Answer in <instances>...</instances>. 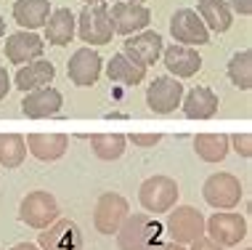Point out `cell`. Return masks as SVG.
I'll return each instance as SVG.
<instances>
[{
  "mask_svg": "<svg viewBox=\"0 0 252 250\" xmlns=\"http://www.w3.org/2000/svg\"><path fill=\"white\" fill-rule=\"evenodd\" d=\"M114 234L120 250H157L162 245V226L149 213L127 215Z\"/></svg>",
  "mask_w": 252,
  "mask_h": 250,
  "instance_id": "1",
  "label": "cell"
},
{
  "mask_svg": "<svg viewBox=\"0 0 252 250\" xmlns=\"http://www.w3.org/2000/svg\"><path fill=\"white\" fill-rule=\"evenodd\" d=\"M138 200L149 213H167L178 202V184L170 176H152L138 189Z\"/></svg>",
  "mask_w": 252,
  "mask_h": 250,
  "instance_id": "2",
  "label": "cell"
},
{
  "mask_svg": "<svg viewBox=\"0 0 252 250\" xmlns=\"http://www.w3.org/2000/svg\"><path fill=\"white\" fill-rule=\"evenodd\" d=\"M175 211H167V234L175 245H191L196 237L204 234V215L194 205H173Z\"/></svg>",
  "mask_w": 252,
  "mask_h": 250,
  "instance_id": "3",
  "label": "cell"
},
{
  "mask_svg": "<svg viewBox=\"0 0 252 250\" xmlns=\"http://www.w3.org/2000/svg\"><path fill=\"white\" fill-rule=\"evenodd\" d=\"M77 35L83 43L91 45H106L114 35L112 19H109V8L104 3L101 5H85L83 13L77 16Z\"/></svg>",
  "mask_w": 252,
  "mask_h": 250,
  "instance_id": "4",
  "label": "cell"
},
{
  "mask_svg": "<svg viewBox=\"0 0 252 250\" xmlns=\"http://www.w3.org/2000/svg\"><path fill=\"white\" fill-rule=\"evenodd\" d=\"M19 218L32 229H48L59 218V202L51 192H30L19 205Z\"/></svg>",
  "mask_w": 252,
  "mask_h": 250,
  "instance_id": "5",
  "label": "cell"
},
{
  "mask_svg": "<svg viewBox=\"0 0 252 250\" xmlns=\"http://www.w3.org/2000/svg\"><path fill=\"white\" fill-rule=\"evenodd\" d=\"M202 194L207 200V205L218 208V211H231L239 205L242 200V184L234 173H213L202 186Z\"/></svg>",
  "mask_w": 252,
  "mask_h": 250,
  "instance_id": "6",
  "label": "cell"
},
{
  "mask_svg": "<svg viewBox=\"0 0 252 250\" xmlns=\"http://www.w3.org/2000/svg\"><path fill=\"white\" fill-rule=\"evenodd\" d=\"M204 232L220 248H231V245H239L247 237V221L239 213L223 211V213H215L213 218L204 221Z\"/></svg>",
  "mask_w": 252,
  "mask_h": 250,
  "instance_id": "7",
  "label": "cell"
},
{
  "mask_svg": "<svg viewBox=\"0 0 252 250\" xmlns=\"http://www.w3.org/2000/svg\"><path fill=\"white\" fill-rule=\"evenodd\" d=\"M127 215H130L127 200L117 192H106V194H101L98 202H96L93 224H96V232H101V234H114Z\"/></svg>",
  "mask_w": 252,
  "mask_h": 250,
  "instance_id": "8",
  "label": "cell"
},
{
  "mask_svg": "<svg viewBox=\"0 0 252 250\" xmlns=\"http://www.w3.org/2000/svg\"><path fill=\"white\" fill-rule=\"evenodd\" d=\"M183 83L175 77H154L146 88V104L154 114H173L181 107Z\"/></svg>",
  "mask_w": 252,
  "mask_h": 250,
  "instance_id": "9",
  "label": "cell"
},
{
  "mask_svg": "<svg viewBox=\"0 0 252 250\" xmlns=\"http://www.w3.org/2000/svg\"><path fill=\"white\" fill-rule=\"evenodd\" d=\"M170 35L178 40L181 45H207L210 30L204 27L199 13L191 8H178L170 19Z\"/></svg>",
  "mask_w": 252,
  "mask_h": 250,
  "instance_id": "10",
  "label": "cell"
},
{
  "mask_svg": "<svg viewBox=\"0 0 252 250\" xmlns=\"http://www.w3.org/2000/svg\"><path fill=\"white\" fill-rule=\"evenodd\" d=\"M85 240L80 226L69 218H56L48 229L40 232V250H83Z\"/></svg>",
  "mask_w": 252,
  "mask_h": 250,
  "instance_id": "11",
  "label": "cell"
},
{
  "mask_svg": "<svg viewBox=\"0 0 252 250\" xmlns=\"http://www.w3.org/2000/svg\"><path fill=\"white\" fill-rule=\"evenodd\" d=\"M109 19H112L114 32H120V35H133V32H138V30H146L149 22H152V13H149V8L144 3H125V0H120V3L112 5Z\"/></svg>",
  "mask_w": 252,
  "mask_h": 250,
  "instance_id": "12",
  "label": "cell"
},
{
  "mask_svg": "<svg viewBox=\"0 0 252 250\" xmlns=\"http://www.w3.org/2000/svg\"><path fill=\"white\" fill-rule=\"evenodd\" d=\"M66 75L74 85L80 88H91L98 83L101 77V56L93 48H80L74 51V56L66 64Z\"/></svg>",
  "mask_w": 252,
  "mask_h": 250,
  "instance_id": "13",
  "label": "cell"
},
{
  "mask_svg": "<svg viewBox=\"0 0 252 250\" xmlns=\"http://www.w3.org/2000/svg\"><path fill=\"white\" fill-rule=\"evenodd\" d=\"M61 104H64V99H61V93L56 91L53 85H43V88H35V91H30L22 101V112L27 117L32 120H43V117H53V114H59Z\"/></svg>",
  "mask_w": 252,
  "mask_h": 250,
  "instance_id": "14",
  "label": "cell"
},
{
  "mask_svg": "<svg viewBox=\"0 0 252 250\" xmlns=\"http://www.w3.org/2000/svg\"><path fill=\"white\" fill-rule=\"evenodd\" d=\"M162 51H165V43H162V37L157 35V32H141V35H135L130 40H125V56L135 62L138 67H146L154 64L157 59L162 56Z\"/></svg>",
  "mask_w": 252,
  "mask_h": 250,
  "instance_id": "15",
  "label": "cell"
},
{
  "mask_svg": "<svg viewBox=\"0 0 252 250\" xmlns=\"http://www.w3.org/2000/svg\"><path fill=\"white\" fill-rule=\"evenodd\" d=\"M43 51H45V40L35 35V32H27V30L16 32V35H11L5 40V56L13 64H24V62L30 64L43 56Z\"/></svg>",
  "mask_w": 252,
  "mask_h": 250,
  "instance_id": "16",
  "label": "cell"
},
{
  "mask_svg": "<svg viewBox=\"0 0 252 250\" xmlns=\"http://www.w3.org/2000/svg\"><path fill=\"white\" fill-rule=\"evenodd\" d=\"M24 144H27L32 157L43 160V163H53V160L66 154V149H69V136L66 133H30Z\"/></svg>",
  "mask_w": 252,
  "mask_h": 250,
  "instance_id": "17",
  "label": "cell"
},
{
  "mask_svg": "<svg viewBox=\"0 0 252 250\" xmlns=\"http://www.w3.org/2000/svg\"><path fill=\"white\" fill-rule=\"evenodd\" d=\"M162 59H165L167 72L175 77H194L202 70V56L191 45H181V43L170 45V48L162 51Z\"/></svg>",
  "mask_w": 252,
  "mask_h": 250,
  "instance_id": "18",
  "label": "cell"
},
{
  "mask_svg": "<svg viewBox=\"0 0 252 250\" xmlns=\"http://www.w3.org/2000/svg\"><path fill=\"white\" fill-rule=\"evenodd\" d=\"M218 104H220V101H218L215 91H210V88H204V85L191 88V91L183 93V99H181L183 114H186L189 120H210V117H215Z\"/></svg>",
  "mask_w": 252,
  "mask_h": 250,
  "instance_id": "19",
  "label": "cell"
},
{
  "mask_svg": "<svg viewBox=\"0 0 252 250\" xmlns=\"http://www.w3.org/2000/svg\"><path fill=\"white\" fill-rule=\"evenodd\" d=\"M53 77H56V67L51 62H45V59H35V62H30L27 67L16 72V77H13V85L19 88V91L30 93L35 91V88H43L53 83Z\"/></svg>",
  "mask_w": 252,
  "mask_h": 250,
  "instance_id": "20",
  "label": "cell"
},
{
  "mask_svg": "<svg viewBox=\"0 0 252 250\" xmlns=\"http://www.w3.org/2000/svg\"><path fill=\"white\" fill-rule=\"evenodd\" d=\"M77 30V19L69 8H56L51 11L48 22H45V40L51 45H69Z\"/></svg>",
  "mask_w": 252,
  "mask_h": 250,
  "instance_id": "21",
  "label": "cell"
},
{
  "mask_svg": "<svg viewBox=\"0 0 252 250\" xmlns=\"http://www.w3.org/2000/svg\"><path fill=\"white\" fill-rule=\"evenodd\" d=\"M51 16V3L48 0H16L13 3V19L19 22V27L35 32L37 27H45Z\"/></svg>",
  "mask_w": 252,
  "mask_h": 250,
  "instance_id": "22",
  "label": "cell"
},
{
  "mask_svg": "<svg viewBox=\"0 0 252 250\" xmlns=\"http://www.w3.org/2000/svg\"><path fill=\"white\" fill-rule=\"evenodd\" d=\"M196 13H199L204 27L213 32H226L231 27V22H234L226 0H199L196 3Z\"/></svg>",
  "mask_w": 252,
  "mask_h": 250,
  "instance_id": "23",
  "label": "cell"
},
{
  "mask_svg": "<svg viewBox=\"0 0 252 250\" xmlns=\"http://www.w3.org/2000/svg\"><path fill=\"white\" fill-rule=\"evenodd\" d=\"M228 136L226 133H199L194 139V152L204 163H223L228 154Z\"/></svg>",
  "mask_w": 252,
  "mask_h": 250,
  "instance_id": "24",
  "label": "cell"
},
{
  "mask_svg": "<svg viewBox=\"0 0 252 250\" xmlns=\"http://www.w3.org/2000/svg\"><path fill=\"white\" fill-rule=\"evenodd\" d=\"M106 75H109V80H112V83L138 85V83H144L146 70H144V67H138L135 62H130L125 53H114L112 62H109V67H106Z\"/></svg>",
  "mask_w": 252,
  "mask_h": 250,
  "instance_id": "25",
  "label": "cell"
},
{
  "mask_svg": "<svg viewBox=\"0 0 252 250\" xmlns=\"http://www.w3.org/2000/svg\"><path fill=\"white\" fill-rule=\"evenodd\" d=\"M125 136L122 133H93L91 136V149L98 160H117L125 152Z\"/></svg>",
  "mask_w": 252,
  "mask_h": 250,
  "instance_id": "26",
  "label": "cell"
},
{
  "mask_svg": "<svg viewBox=\"0 0 252 250\" xmlns=\"http://www.w3.org/2000/svg\"><path fill=\"white\" fill-rule=\"evenodd\" d=\"M27 157V144L24 136L19 133H0V165L5 168H19Z\"/></svg>",
  "mask_w": 252,
  "mask_h": 250,
  "instance_id": "27",
  "label": "cell"
},
{
  "mask_svg": "<svg viewBox=\"0 0 252 250\" xmlns=\"http://www.w3.org/2000/svg\"><path fill=\"white\" fill-rule=\"evenodd\" d=\"M228 77L231 83L242 91H250L252 88V53L250 51H239L231 56L228 62Z\"/></svg>",
  "mask_w": 252,
  "mask_h": 250,
  "instance_id": "28",
  "label": "cell"
},
{
  "mask_svg": "<svg viewBox=\"0 0 252 250\" xmlns=\"http://www.w3.org/2000/svg\"><path fill=\"white\" fill-rule=\"evenodd\" d=\"M228 146L236 154H242V157H252V136L250 133H234V136H228Z\"/></svg>",
  "mask_w": 252,
  "mask_h": 250,
  "instance_id": "29",
  "label": "cell"
},
{
  "mask_svg": "<svg viewBox=\"0 0 252 250\" xmlns=\"http://www.w3.org/2000/svg\"><path fill=\"white\" fill-rule=\"evenodd\" d=\"M130 141H133L135 146H144V149H149V146L159 144V141H162V136H159V133H133V136H130Z\"/></svg>",
  "mask_w": 252,
  "mask_h": 250,
  "instance_id": "30",
  "label": "cell"
},
{
  "mask_svg": "<svg viewBox=\"0 0 252 250\" xmlns=\"http://www.w3.org/2000/svg\"><path fill=\"white\" fill-rule=\"evenodd\" d=\"M191 250H226V248H220L218 242H213L210 237H204V234H202V237H196L191 242Z\"/></svg>",
  "mask_w": 252,
  "mask_h": 250,
  "instance_id": "31",
  "label": "cell"
},
{
  "mask_svg": "<svg viewBox=\"0 0 252 250\" xmlns=\"http://www.w3.org/2000/svg\"><path fill=\"white\" fill-rule=\"evenodd\" d=\"M226 3H228L231 11L242 13V16H250L252 13V0H226Z\"/></svg>",
  "mask_w": 252,
  "mask_h": 250,
  "instance_id": "32",
  "label": "cell"
},
{
  "mask_svg": "<svg viewBox=\"0 0 252 250\" xmlns=\"http://www.w3.org/2000/svg\"><path fill=\"white\" fill-rule=\"evenodd\" d=\"M8 91H11V77H8V72L0 67V99L8 96Z\"/></svg>",
  "mask_w": 252,
  "mask_h": 250,
  "instance_id": "33",
  "label": "cell"
},
{
  "mask_svg": "<svg viewBox=\"0 0 252 250\" xmlns=\"http://www.w3.org/2000/svg\"><path fill=\"white\" fill-rule=\"evenodd\" d=\"M11 250H40V248L32 245V242H19V245H13Z\"/></svg>",
  "mask_w": 252,
  "mask_h": 250,
  "instance_id": "34",
  "label": "cell"
},
{
  "mask_svg": "<svg viewBox=\"0 0 252 250\" xmlns=\"http://www.w3.org/2000/svg\"><path fill=\"white\" fill-rule=\"evenodd\" d=\"M157 250H186L183 245H175V242H167V245H159Z\"/></svg>",
  "mask_w": 252,
  "mask_h": 250,
  "instance_id": "35",
  "label": "cell"
},
{
  "mask_svg": "<svg viewBox=\"0 0 252 250\" xmlns=\"http://www.w3.org/2000/svg\"><path fill=\"white\" fill-rule=\"evenodd\" d=\"M3 35H5V22H3V16H0V40H3Z\"/></svg>",
  "mask_w": 252,
  "mask_h": 250,
  "instance_id": "36",
  "label": "cell"
},
{
  "mask_svg": "<svg viewBox=\"0 0 252 250\" xmlns=\"http://www.w3.org/2000/svg\"><path fill=\"white\" fill-rule=\"evenodd\" d=\"M83 3H85V5H101L104 0H83Z\"/></svg>",
  "mask_w": 252,
  "mask_h": 250,
  "instance_id": "37",
  "label": "cell"
},
{
  "mask_svg": "<svg viewBox=\"0 0 252 250\" xmlns=\"http://www.w3.org/2000/svg\"><path fill=\"white\" fill-rule=\"evenodd\" d=\"M125 3H146V0H125Z\"/></svg>",
  "mask_w": 252,
  "mask_h": 250,
  "instance_id": "38",
  "label": "cell"
},
{
  "mask_svg": "<svg viewBox=\"0 0 252 250\" xmlns=\"http://www.w3.org/2000/svg\"><path fill=\"white\" fill-rule=\"evenodd\" d=\"M244 250H252V248H244Z\"/></svg>",
  "mask_w": 252,
  "mask_h": 250,
  "instance_id": "39",
  "label": "cell"
}]
</instances>
